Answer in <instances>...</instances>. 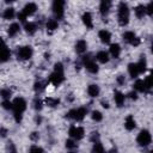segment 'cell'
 I'll list each match as a JSON object with an SVG mask.
<instances>
[{
	"mask_svg": "<svg viewBox=\"0 0 153 153\" xmlns=\"http://www.w3.org/2000/svg\"><path fill=\"white\" fill-rule=\"evenodd\" d=\"M129 22V8L126 2H120L118 5V23L124 26Z\"/></svg>",
	"mask_w": 153,
	"mask_h": 153,
	"instance_id": "6da1fadb",
	"label": "cell"
},
{
	"mask_svg": "<svg viewBox=\"0 0 153 153\" xmlns=\"http://www.w3.org/2000/svg\"><path fill=\"white\" fill-rule=\"evenodd\" d=\"M12 105H13L12 110H13L14 115H16V114L22 115V114L24 112V110L26 109V102H25V99H23V98H20V97L16 98V99L12 102Z\"/></svg>",
	"mask_w": 153,
	"mask_h": 153,
	"instance_id": "7a4b0ae2",
	"label": "cell"
},
{
	"mask_svg": "<svg viewBox=\"0 0 153 153\" xmlns=\"http://www.w3.org/2000/svg\"><path fill=\"white\" fill-rule=\"evenodd\" d=\"M136 141L140 146H148L152 141V136L151 133L148 130H141L136 137Z\"/></svg>",
	"mask_w": 153,
	"mask_h": 153,
	"instance_id": "3957f363",
	"label": "cell"
},
{
	"mask_svg": "<svg viewBox=\"0 0 153 153\" xmlns=\"http://www.w3.org/2000/svg\"><path fill=\"white\" fill-rule=\"evenodd\" d=\"M53 12L57 19H61L63 17V13H65V1L55 0L53 2Z\"/></svg>",
	"mask_w": 153,
	"mask_h": 153,
	"instance_id": "277c9868",
	"label": "cell"
},
{
	"mask_svg": "<svg viewBox=\"0 0 153 153\" xmlns=\"http://www.w3.org/2000/svg\"><path fill=\"white\" fill-rule=\"evenodd\" d=\"M86 112H87V109H85V108L72 109V110L67 114V117L73 118V120H76V121H81V120H84V117H85Z\"/></svg>",
	"mask_w": 153,
	"mask_h": 153,
	"instance_id": "5b68a950",
	"label": "cell"
},
{
	"mask_svg": "<svg viewBox=\"0 0 153 153\" xmlns=\"http://www.w3.org/2000/svg\"><path fill=\"white\" fill-rule=\"evenodd\" d=\"M17 56L19 60H29L32 56V48L30 45L20 47L17 51Z\"/></svg>",
	"mask_w": 153,
	"mask_h": 153,
	"instance_id": "8992f818",
	"label": "cell"
},
{
	"mask_svg": "<svg viewBox=\"0 0 153 153\" xmlns=\"http://www.w3.org/2000/svg\"><path fill=\"white\" fill-rule=\"evenodd\" d=\"M68 134H69V136H71L72 139H74V140H80V139L84 137V134H85V133H84V128L73 126V127L69 128Z\"/></svg>",
	"mask_w": 153,
	"mask_h": 153,
	"instance_id": "52a82bcc",
	"label": "cell"
},
{
	"mask_svg": "<svg viewBox=\"0 0 153 153\" xmlns=\"http://www.w3.org/2000/svg\"><path fill=\"white\" fill-rule=\"evenodd\" d=\"M10 55H11L10 49L7 48L6 43L0 38V62H6L10 59Z\"/></svg>",
	"mask_w": 153,
	"mask_h": 153,
	"instance_id": "ba28073f",
	"label": "cell"
},
{
	"mask_svg": "<svg viewBox=\"0 0 153 153\" xmlns=\"http://www.w3.org/2000/svg\"><path fill=\"white\" fill-rule=\"evenodd\" d=\"M123 39L128 43H130L131 45H139L140 44V38L136 37V35L133 31H127L123 33Z\"/></svg>",
	"mask_w": 153,
	"mask_h": 153,
	"instance_id": "9c48e42d",
	"label": "cell"
},
{
	"mask_svg": "<svg viewBox=\"0 0 153 153\" xmlns=\"http://www.w3.org/2000/svg\"><path fill=\"white\" fill-rule=\"evenodd\" d=\"M84 63H85V67L87 68L88 72H91V73H93V74L98 72V65L96 63V61L92 60V57L85 56V57H84Z\"/></svg>",
	"mask_w": 153,
	"mask_h": 153,
	"instance_id": "30bf717a",
	"label": "cell"
},
{
	"mask_svg": "<svg viewBox=\"0 0 153 153\" xmlns=\"http://www.w3.org/2000/svg\"><path fill=\"white\" fill-rule=\"evenodd\" d=\"M63 80H65V75L63 73H60V72H53L51 75L49 76V81L55 86H59Z\"/></svg>",
	"mask_w": 153,
	"mask_h": 153,
	"instance_id": "8fae6325",
	"label": "cell"
},
{
	"mask_svg": "<svg viewBox=\"0 0 153 153\" xmlns=\"http://www.w3.org/2000/svg\"><path fill=\"white\" fill-rule=\"evenodd\" d=\"M36 10H37V6H36V4H33V2H29V4H26L25 6H24V8H23V11H22V13L24 14V16H31V14H33L35 12H36Z\"/></svg>",
	"mask_w": 153,
	"mask_h": 153,
	"instance_id": "7c38bea8",
	"label": "cell"
},
{
	"mask_svg": "<svg viewBox=\"0 0 153 153\" xmlns=\"http://www.w3.org/2000/svg\"><path fill=\"white\" fill-rule=\"evenodd\" d=\"M111 7V2L109 0H103L99 5V11L102 13V16H106L109 13V10Z\"/></svg>",
	"mask_w": 153,
	"mask_h": 153,
	"instance_id": "4fadbf2b",
	"label": "cell"
},
{
	"mask_svg": "<svg viewBox=\"0 0 153 153\" xmlns=\"http://www.w3.org/2000/svg\"><path fill=\"white\" fill-rule=\"evenodd\" d=\"M86 49H87V43H86V41L80 39V41L76 42V44H75V50H76V53L84 54V53L86 51Z\"/></svg>",
	"mask_w": 153,
	"mask_h": 153,
	"instance_id": "5bb4252c",
	"label": "cell"
},
{
	"mask_svg": "<svg viewBox=\"0 0 153 153\" xmlns=\"http://www.w3.org/2000/svg\"><path fill=\"white\" fill-rule=\"evenodd\" d=\"M110 54L115 59H117L120 56V54H121V47H120L118 43H112L110 45Z\"/></svg>",
	"mask_w": 153,
	"mask_h": 153,
	"instance_id": "9a60e30c",
	"label": "cell"
},
{
	"mask_svg": "<svg viewBox=\"0 0 153 153\" xmlns=\"http://www.w3.org/2000/svg\"><path fill=\"white\" fill-rule=\"evenodd\" d=\"M124 127H126V129H128V130H133V129L136 127V122H135V120H134V117H133L131 115L127 116L126 122H124Z\"/></svg>",
	"mask_w": 153,
	"mask_h": 153,
	"instance_id": "2e32d148",
	"label": "cell"
},
{
	"mask_svg": "<svg viewBox=\"0 0 153 153\" xmlns=\"http://www.w3.org/2000/svg\"><path fill=\"white\" fill-rule=\"evenodd\" d=\"M82 23L86 25V27L88 29H92L93 27V24H92V16L90 12H85L82 14Z\"/></svg>",
	"mask_w": 153,
	"mask_h": 153,
	"instance_id": "e0dca14e",
	"label": "cell"
},
{
	"mask_svg": "<svg viewBox=\"0 0 153 153\" xmlns=\"http://www.w3.org/2000/svg\"><path fill=\"white\" fill-rule=\"evenodd\" d=\"M98 35H99V38H100L102 43L108 44V43L110 42V39H111V35H110V32L106 31V30H100Z\"/></svg>",
	"mask_w": 153,
	"mask_h": 153,
	"instance_id": "ac0fdd59",
	"label": "cell"
},
{
	"mask_svg": "<svg viewBox=\"0 0 153 153\" xmlns=\"http://www.w3.org/2000/svg\"><path fill=\"white\" fill-rule=\"evenodd\" d=\"M114 99H115V103L117 104V106H122L124 104V94L120 91H115Z\"/></svg>",
	"mask_w": 153,
	"mask_h": 153,
	"instance_id": "d6986e66",
	"label": "cell"
},
{
	"mask_svg": "<svg viewBox=\"0 0 153 153\" xmlns=\"http://www.w3.org/2000/svg\"><path fill=\"white\" fill-rule=\"evenodd\" d=\"M96 59H97L99 62H102V63H106V62L109 61V54H108L106 51H104V50L98 51L97 55H96Z\"/></svg>",
	"mask_w": 153,
	"mask_h": 153,
	"instance_id": "ffe728a7",
	"label": "cell"
},
{
	"mask_svg": "<svg viewBox=\"0 0 153 153\" xmlns=\"http://www.w3.org/2000/svg\"><path fill=\"white\" fill-rule=\"evenodd\" d=\"M128 72H129L130 76H133V78H136V76L140 74L136 63H129V65H128Z\"/></svg>",
	"mask_w": 153,
	"mask_h": 153,
	"instance_id": "44dd1931",
	"label": "cell"
},
{
	"mask_svg": "<svg viewBox=\"0 0 153 153\" xmlns=\"http://www.w3.org/2000/svg\"><path fill=\"white\" fill-rule=\"evenodd\" d=\"M87 93H88L91 97H97V96L99 94V87H98V85H94V84L90 85V86L87 87Z\"/></svg>",
	"mask_w": 153,
	"mask_h": 153,
	"instance_id": "7402d4cb",
	"label": "cell"
},
{
	"mask_svg": "<svg viewBox=\"0 0 153 153\" xmlns=\"http://www.w3.org/2000/svg\"><path fill=\"white\" fill-rule=\"evenodd\" d=\"M136 66H137V68H139V72H140V73H143V72L146 71V67H147V61H146V57H145L143 55L140 57V61L136 63Z\"/></svg>",
	"mask_w": 153,
	"mask_h": 153,
	"instance_id": "603a6c76",
	"label": "cell"
},
{
	"mask_svg": "<svg viewBox=\"0 0 153 153\" xmlns=\"http://www.w3.org/2000/svg\"><path fill=\"white\" fill-rule=\"evenodd\" d=\"M19 29H20V26H19V24H17V23H13V24H11L10 25V27H8V35L10 36H16L18 32H19Z\"/></svg>",
	"mask_w": 153,
	"mask_h": 153,
	"instance_id": "cb8c5ba5",
	"label": "cell"
},
{
	"mask_svg": "<svg viewBox=\"0 0 153 153\" xmlns=\"http://www.w3.org/2000/svg\"><path fill=\"white\" fill-rule=\"evenodd\" d=\"M135 14L137 18H143V16L146 14V6L143 5H139L135 7Z\"/></svg>",
	"mask_w": 153,
	"mask_h": 153,
	"instance_id": "d4e9b609",
	"label": "cell"
},
{
	"mask_svg": "<svg viewBox=\"0 0 153 153\" xmlns=\"http://www.w3.org/2000/svg\"><path fill=\"white\" fill-rule=\"evenodd\" d=\"M134 90L135 91H139V92H145L146 91V87H145V84H143V80H136L134 82Z\"/></svg>",
	"mask_w": 153,
	"mask_h": 153,
	"instance_id": "484cf974",
	"label": "cell"
},
{
	"mask_svg": "<svg viewBox=\"0 0 153 153\" xmlns=\"http://www.w3.org/2000/svg\"><path fill=\"white\" fill-rule=\"evenodd\" d=\"M37 30V26L35 23H26L25 24V31L29 33V35H33Z\"/></svg>",
	"mask_w": 153,
	"mask_h": 153,
	"instance_id": "4316f807",
	"label": "cell"
},
{
	"mask_svg": "<svg viewBox=\"0 0 153 153\" xmlns=\"http://www.w3.org/2000/svg\"><path fill=\"white\" fill-rule=\"evenodd\" d=\"M92 153H105L104 147H103V145L99 141H96L94 142V145L92 147Z\"/></svg>",
	"mask_w": 153,
	"mask_h": 153,
	"instance_id": "83f0119b",
	"label": "cell"
},
{
	"mask_svg": "<svg viewBox=\"0 0 153 153\" xmlns=\"http://www.w3.org/2000/svg\"><path fill=\"white\" fill-rule=\"evenodd\" d=\"M2 17L5 19H12L14 17V8H12V7L6 8L5 12H4V14H2Z\"/></svg>",
	"mask_w": 153,
	"mask_h": 153,
	"instance_id": "f1b7e54d",
	"label": "cell"
},
{
	"mask_svg": "<svg viewBox=\"0 0 153 153\" xmlns=\"http://www.w3.org/2000/svg\"><path fill=\"white\" fill-rule=\"evenodd\" d=\"M57 26H59V24H57V22L54 20V19H50V20H48V23H47V30H48V31H54V30L57 29Z\"/></svg>",
	"mask_w": 153,
	"mask_h": 153,
	"instance_id": "f546056e",
	"label": "cell"
},
{
	"mask_svg": "<svg viewBox=\"0 0 153 153\" xmlns=\"http://www.w3.org/2000/svg\"><path fill=\"white\" fill-rule=\"evenodd\" d=\"M59 103H60V100L57 99V98H45V104L48 105V106H51V108H54V106H57L59 105Z\"/></svg>",
	"mask_w": 153,
	"mask_h": 153,
	"instance_id": "4dcf8cb0",
	"label": "cell"
},
{
	"mask_svg": "<svg viewBox=\"0 0 153 153\" xmlns=\"http://www.w3.org/2000/svg\"><path fill=\"white\" fill-rule=\"evenodd\" d=\"M92 120L93 121H96V122H100L102 120H103V115H102V112H99V111H97V110H94L93 112H92Z\"/></svg>",
	"mask_w": 153,
	"mask_h": 153,
	"instance_id": "1f68e13d",
	"label": "cell"
},
{
	"mask_svg": "<svg viewBox=\"0 0 153 153\" xmlns=\"http://www.w3.org/2000/svg\"><path fill=\"white\" fill-rule=\"evenodd\" d=\"M11 94H12V92H11V90H8V88H4V90L0 91V96H1L2 98H5V99H8V98L11 97Z\"/></svg>",
	"mask_w": 153,
	"mask_h": 153,
	"instance_id": "d6a6232c",
	"label": "cell"
},
{
	"mask_svg": "<svg viewBox=\"0 0 153 153\" xmlns=\"http://www.w3.org/2000/svg\"><path fill=\"white\" fill-rule=\"evenodd\" d=\"M2 108L4 109H6V110H12V108H13V105H12V102H10L8 99H5L4 102H2Z\"/></svg>",
	"mask_w": 153,
	"mask_h": 153,
	"instance_id": "836d02e7",
	"label": "cell"
},
{
	"mask_svg": "<svg viewBox=\"0 0 153 153\" xmlns=\"http://www.w3.org/2000/svg\"><path fill=\"white\" fill-rule=\"evenodd\" d=\"M151 79H152V76L151 75H148L145 80H143V84H145V87H146V91L147 90H149L151 88V86H152V82H151Z\"/></svg>",
	"mask_w": 153,
	"mask_h": 153,
	"instance_id": "e575fe53",
	"label": "cell"
},
{
	"mask_svg": "<svg viewBox=\"0 0 153 153\" xmlns=\"http://www.w3.org/2000/svg\"><path fill=\"white\" fill-rule=\"evenodd\" d=\"M29 153H43V149L41 147H38V146H31Z\"/></svg>",
	"mask_w": 153,
	"mask_h": 153,
	"instance_id": "d590c367",
	"label": "cell"
},
{
	"mask_svg": "<svg viewBox=\"0 0 153 153\" xmlns=\"http://www.w3.org/2000/svg\"><path fill=\"white\" fill-rule=\"evenodd\" d=\"M66 147L69 148V149H72V148H75L76 147V143L73 140H67L66 141Z\"/></svg>",
	"mask_w": 153,
	"mask_h": 153,
	"instance_id": "8d00e7d4",
	"label": "cell"
},
{
	"mask_svg": "<svg viewBox=\"0 0 153 153\" xmlns=\"http://www.w3.org/2000/svg\"><path fill=\"white\" fill-rule=\"evenodd\" d=\"M146 13H147L148 16H152V13H153V4H152V2H149V4L146 6Z\"/></svg>",
	"mask_w": 153,
	"mask_h": 153,
	"instance_id": "74e56055",
	"label": "cell"
},
{
	"mask_svg": "<svg viewBox=\"0 0 153 153\" xmlns=\"http://www.w3.org/2000/svg\"><path fill=\"white\" fill-rule=\"evenodd\" d=\"M35 109L36 110H41L42 109V102L39 99H35Z\"/></svg>",
	"mask_w": 153,
	"mask_h": 153,
	"instance_id": "f35d334b",
	"label": "cell"
},
{
	"mask_svg": "<svg viewBox=\"0 0 153 153\" xmlns=\"http://www.w3.org/2000/svg\"><path fill=\"white\" fill-rule=\"evenodd\" d=\"M128 97H129L130 99H137L136 92H129V93H128Z\"/></svg>",
	"mask_w": 153,
	"mask_h": 153,
	"instance_id": "ab89813d",
	"label": "cell"
},
{
	"mask_svg": "<svg viewBox=\"0 0 153 153\" xmlns=\"http://www.w3.org/2000/svg\"><path fill=\"white\" fill-rule=\"evenodd\" d=\"M18 19H19L20 22H25V19H26V16H24L23 13H19V14H18Z\"/></svg>",
	"mask_w": 153,
	"mask_h": 153,
	"instance_id": "60d3db41",
	"label": "cell"
},
{
	"mask_svg": "<svg viewBox=\"0 0 153 153\" xmlns=\"http://www.w3.org/2000/svg\"><path fill=\"white\" fill-rule=\"evenodd\" d=\"M43 88V86H42V84L41 82H36L35 84V90L37 91V90H42Z\"/></svg>",
	"mask_w": 153,
	"mask_h": 153,
	"instance_id": "b9f144b4",
	"label": "cell"
},
{
	"mask_svg": "<svg viewBox=\"0 0 153 153\" xmlns=\"http://www.w3.org/2000/svg\"><path fill=\"white\" fill-rule=\"evenodd\" d=\"M117 81H118L120 84H123V82H124V76H123V75H120V76L117 78Z\"/></svg>",
	"mask_w": 153,
	"mask_h": 153,
	"instance_id": "7bdbcfd3",
	"label": "cell"
},
{
	"mask_svg": "<svg viewBox=\"0 0 153 153\" xmlns=\"http://www.w3.org/2000/svg\"><path fill=\"white\" fill-rule=\"evenodd\" d=\"M102 105H103V106H104V108H106V109H108V108H109V104H108V103H106V102H102Z\"/></svg>",
	"mask_w": 153,
	"mask_h": 153,
	"instance_id": "ee69618b",
	"label": "cell"
},
{
	"mask_svg": "<svg viewBox=\"0 0 153 153\" xmlns=\"http://www.w3.org/2000/svg\"><path fill=\"white\" fill-rule=\"evenodd\" d=\"M37 133H32V135H31V139H36L37 137V135H36Z\"/></svg>",
	"mask_w": 153,
	"mask_h": 153,
	"instance_id": "f6af8a7d",
	"label": "cell"
},
{
	"mask_svg": "<svg viewBox=\"0 0 153 153\" xmlns=\"http://www.w3.org/2000/svg\"><path fill=\"white\" fill-rule=\"evenodd\" d=\"M11 153H17V152H16V151H12V152H11Z\"/></svg>",
	"mask_w": 153,
	"mask_h": 153,
	"instance_id": "bcb514c9",
	"label": "cell"
}]
</instances>
